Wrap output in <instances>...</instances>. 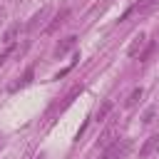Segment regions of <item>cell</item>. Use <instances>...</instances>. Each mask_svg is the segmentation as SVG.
Returning <instances> with one entry per match:
<instances>
[{
    "label": "cell",
    "instance_id": "30bf717a",
    "mask_svg": "<svg viewBox=\"0 0 159 159\" xmlns=\"http://www.w3.org/2000/svg\"><path fill=\"white\" fill-rule=\"evenodd\" d=\"M32 77H35V70H32V67H27V70H25V75H22V80H20L17 84H12V92H17L20 87H27V84L32 82Z\"/></svg>",
    "mask_w": 159,
    "mask_h": 159
},
{
    "label": "cell",
    "instance_id": "9a60e30c",
    "mask_svg": "<svg viewBox=\"0 0 159 159\" xmlns=\"http://www.w3.org/2000/svg\"><path fill=\"white\" fill-rule=\"evenodd\" d=\"M2 20H5V10L0 7V22H2Z\"/></svg>",
    "mask_w": 159,
    "mask_h": 159
},
{
    "label": "cell",
    "instance_id": "8992f818",
    "mask_svg": "<svg viewBox=\"0 0 159 159\" xmlns=\"http://www.w3.org/2000/svg\"><path fill=\"white\" fill-rule=\"evenodd\" d=\"M47 17H50V7H40V10H37V12L30 17V22H27V30H37V27H40V25H42Z\"/></svg>",
    "mask_w": 159,
    "mask_h": 159
},
{
    "label": "cell",
    "instance_id": "3957f363",
    "mask_svg": "<svg viewBox=\"0 0 159 159\" xmlns=\"http://www.w3.org/2000/svg\"><path fill=\"white\" fill-rule=\"evenodd\" d=\"M157 152H159V134H152V137L139 147V157L147 159V157H152V154H157Z\"/></svg>",
    "mask_w": 159,
    "mask_h": 159
},
{
    "label": "cell",
    "instance_id": "277c9868",
    "mask_svg": "<svg viewBox=\"0 0 159 159\" xmlns=\"http://www.w3.org/2000/svg\"><path fill=\"white\" fill-rule=\"evenodd\" d=\"M144 47H147V35H144V32H139V35H134V37H132V42H129V47H127V55H129V57H137Z\"/></svg>",
    "mask_w": 159,
    "mask_h": 159
},
{
    "label": "cell",
    "instance_id": "5bb4252c",
    "mask_svg": "<svg viewBox=\"0 0 159 159\" xmlns=\"http://www.w3.org/2000/svg\"><path fill=\"white\" fill-rule=\"evenodd\" d=\"M12 52H15V45H12V47H5V50H2V52H0V67H2V65H5V62H7V57H10V55H12Z\"/></svg>",
    "mask_w": 159,
    "mask_h": 159
},
{
    "label": "cell",
    "instance_id": "5b68a950",
    "mask_svg": "<svg viewBox=\"0 0 159 159\" xmlns=\"http://www.w3.org/2000/svg\"><path fill=\"white\" fill-rule=\"evenodd\" d=\"M75 45H77V37H75V35L65 37V40H62V42H60V45L55 47V57H57V60H60V57H65V55H67L70 50H75Z\"/></svg>",
    "mask_w": 159,
    "mask_h": 159
},
{
    "label": "cell",
    "instance_id": "7c38bea8",
    "mask_svg": "<svg viewBox=\"0 0 159 159\" xmlns=\"http://www.w3.org/2000/svg\"><path fill=\"white\" fill-rule=\"evenodd\" d=\"M152 52H154V42H149V45H147V47L139 52V60H142V62H147V60L152 57Z\"/></svg>",
    "mask_w": 159,
    "mask_h": 159
},
{
    "label": "cell",
    "instance_id": "7a4b0ae2",
    "mask_svg": "<svg viewBox=\"0 0 159 159\" xmlns=\"http://www.w3.org/2000/svg\"><path fill=\"white\" fill-rule=\"evenodd\" d=\"M70 15H72V10H70V7H62V10H60V12H57V15L52 17V22H50V25L45 27V32H47V35H52V32H57V30H60L62 25H67V20H70Z\"/></svg>",
    "mask_w": 159,
    "mask_h": 159
},
{
    "label": "cell",
    "instance_id": "8fae6325",
    "mask_svg": "<svg viewBox=\"0 0 159 159\" xmlns=\"http://www.w3.org/2000/svg\"><path fill=\"white\" fill-rule=\"evenodd\" d=\"M142 94H144V89H142V87H134V89L129 92V97L124 99V107H134V104L142 99Z\"/></svg>",
    "mask_w": 159,
    "mask_h": 159
},
{
    "label": "cell",
    "instance_id": "6da1fadb",
    "mask_svg": "<svg viewBox=\"0 0 159 159\" xmlns=\"http://www.w3.org/2000/svg\"><path fill=\"white\" fill-rule=\"evenodd\" d=\"M132 149L129 139H112L107 147H102V157L99 159H124Z\"/></svg>",
    "mask_w": 159,
    "mask_h": 159
},
{
    "label": "cell",
    "instance_id": "9c48e42d",
    "mask_svg": "<svg viewBox=\"0 0 159 159\" xmlns=\"http://www.w3.org/2000/svg\"><path fill=\"white\" fill-rule=\"evenodd\" d=\"M112 109H114V102H109V99H107V102H104V104H102V107L97 109L94 119H97V122H104V119L109 117V112H112Z\"/></svg>",
    "mask_w": 159,
    "mask_h": 159
},
{
    "label": "cell",
    "instance_id": "52a82bcc",
    "mask_svg": "<svg viewBox=\"0 0 159 159\" xmlns=\"http://www.w3.org/2000/svg\"><path fill=\"white\" fill-rule=\"evenodd\" d=\"M17 37H20V25L7 27L5 35H2V47H12V45H17Z\"/></svg>",
    "mask_w": 159,
    "mask_h": 159
},
{
    "label": "cell",
    "instance_id": "4fadbf2b",
    "mask_svg": "<svg viewBox=\"0 0 159 159\" xmlns=\"http://www.w3.org/2000/svg\"><path fill=\"white\" fill-rule=\"evenodd\" d=\"M154 114H157V107H147V112H144V117H142V122H144V124H149V122H154Z\"/></svg>",
    "mask_w": 159,
    "mask_h": 159
},
{
    "label": "cell",
    "instance_id": "ba28073f",
    "mask_svg": "<svg viewBox=\"0 0 159 159\" xmlns=\"http://www.w3.org/2000/svg\"><path fill=\"white\" fill-rule=\"evenodd\" d=\"M159 5V0H139L134 7H132V12H139V15H147L149 10H154Z\"/></svg>",
    "mask_w": 159,
    "mask_h": 159
}]
</instances>
